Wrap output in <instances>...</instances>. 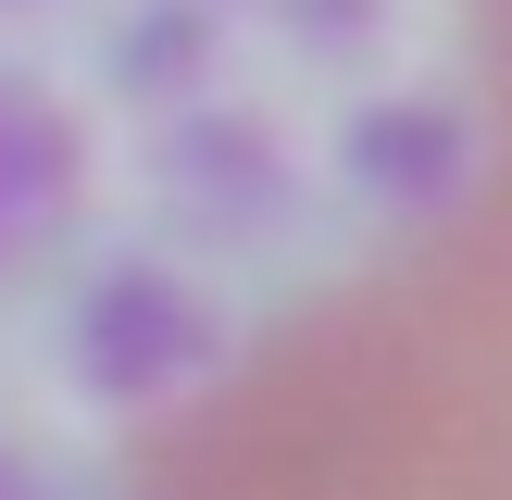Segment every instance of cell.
<instances>
[{
	"instance_id": "cell-1",
	"label": "cell",
	"mask_w": 512,
	"mask_h": 500,
	"mask_svg": "<svg viewBox=\"0 0 512 500\" xmlns=\"http://www.w3.org/2000/svg\"><path fill=\"white\" fill-rule=\"evenodd\" d=\"M138 500H512V213L263 338L138 450Z\"/></svg>"
}]
</instances>
